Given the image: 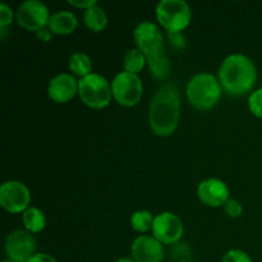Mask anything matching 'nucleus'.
I'll return each mask as SVG.
<instances>
[{
    "label": "nucleus",
    "mask_w": 262,
    "mask_h": 262,
    "mask_svg": "<svg viewBox=\"0 0 262 262\" xmlns=\"http://www.w3.org/2000/svg\"><path fill=\"white\" fill-rule=\"evenodd\" d=\"M169 38H170V41H171V45L176 46L177 49H181L184 46V38H183V36L181 35V32L179 33L169 32Z\"/></svg>",
    "instance_id": "a878e982"
},
{
    "label": "nucleus",
    "mask_w": 262,
    "mask_h": 262,
    "mask_svg": "<svg viewBox=\"0 0 262 262\" xmlns=\"http://www.w3.org/2000/svg\"><path fill=\"white\" fill-rule=\"evenodd\" d=\"M222 262H252L250 256L241 250H230L223 256Z\"/></svg>",
    "instance_id": "5701e85b"
},
{
    "label": "nucleus",
    "mask_w": 262,
    "mask_h": 262,
    "mask_svg": "<svg viewBox=\"0 0 262 262\" xmlns=\"http://www.w3.org/2000/svg\"><path fill=\"white\" fill-rule=\"evenodd\" d=\"M187 96L192 106L199 110H209L219 101L222 86L214 74H196L187 84Z\"/></svg>",
    "instance_id": "7ed1b4c3"
},
{
    "label": "nucleus",
    "mask_w": 262,
    "mask_h": 262,
    "mask_svg": "<svg viewBox=\"0 0 262 262\" xmlns=\"http://www.w3.org/2000/svg\"><path fill=\"white\" fill-rule=\"evenodd\" d=\"M23 223L28 232L31 233H38L45 228V215L42 211L36 207H28L25 212H23Z\"/></svg>",
    "instance_id": "f3484780"
},
{
    "label": "nucleus",
    "mask_w": 262,
    "mask_h": 262,
    "mask_svg": "<svg viewBox=\"0 0 262 262\" xmlns=\"http://www.w3.org/2000/svg\"><path fill=\"white\" fill-rule=\"evenodd\" d=\"M3 262H15V261H13V260H5V261H3Z\"/></svg>",
    "instance_id": "7c9ffc66"
},
{
    "label": "nucleus",
    "mask_w": 262,
    "mask_h": 262,
    "mask_svg": "<svg viewBox=\"0 0 262 262\" xmlns=\"http://www.w3.org/2000/svg\"><path fill=\"white\" fill-rule=\"evenodd\" d=\"M36 251V242L30 232L15 230L10 233L5 241V252L9 260L15 262H27Z\"/></svg>",
    "instance_id": "9b49d317"
},
{
    "label": "nucleus",
    "mask_w": 262,
    "mask_h": 262,
    "mask_svg": "<svg viewBox=\"0 0 262 262\" xmlns=\"http://www.w3.org/2000/svg\"><path fill=\"white\" fill-rule=\"evenodd\" d=\"M136 45L142 51L146 60L164 54V37L158 26L152 22H142L133 31Z\"/></svg>",
    "instance_id": "0eeeda50"
},
{
    "label": "nucleus",
    "mask_w": 262,
    "mask_h": 262,
    "mask_svg": "<svg viewBox=\"0 0 262 262\" xmlns=\"http://www.w3.org/2000/svg\"><path fill=\"white\" fill-rule=\"evenodd\" d=\"M13 19L12 9L7 4H0V27L4 28L5 26L10 25Z\"/></svg>",
    "instance_id": "393cba45"
},
{
    "label": "nucleus",
    "mask_w": 262,
    "mask_h": 262,
    "mask_svg": "<svg viewBox=\"0 0 262 262\" xmlns=\"http://www.w3.org/2000/svg\"><path fill=\"white\" fill-rule=\"evenodd\" d=\"M49 9L43 3L37 0H27L22 3L17 10L18 25L28 31H40L49 23Z\"/></svg>",
    "instance_id": "1a4fd4ad"
},
{
    "label": "nucleus",
    "mask_w": 262,
    "mask_h": 262,
    "mask_svg": "<svg viewBox=\"0 0 262 262\" xmlns=\"http://www.w3.org/2000/svg\"><path fill=\"white\" fill-rule=\"evenodd\" d=\"M181 99L177 84L165 83L154 95L150 104V127L158 136H170L177 129Z\"/></svg>",
    "instance_id": "f257e3e1"
},
{
    "label": "nucleus",
    "mask_w": 262,
    "mask_h": 262,
    "mask_svg": "<svg viewBox=\"0 0 262 262\" xmlns=\"http://www.w3.org/2000/svg\"><path fill=\"white\" fill-rule=\"evenodd\" d=\"M146 63V56L138 49H130L127 51L124 56V69L125 72L137 74L138 72L142 71L143 66Z\"/></svg>",
    "instance_id": "aec40b11"
},
{
    "label": "nucleus",
    "mask_w": 262,
    "mask_h": 262,
    "mask_svg": "<svg viewBox=\"0 0 262 262\" xmlns=\"http://www.w3.org/2000/svg\"><path fill=\"white\" fill-rule=\"evenodd\" d=\"M183 262H193V261H183Z\"/></svg>",
    "instance_id": "2f4dec72"
},
{
    "label": "nucleus",
    "mask_w": 262,
    "mask_h": 262,
    "mask_svg": "<svg viewBox=\"0 0 262 262\" xmlns=\"http://www.w3.org/2000/svg\"><path fill=\"white\" fill-rule=\"evenodd\" d=\"M69 69L77 76H81V78H83V77L89 76L92 69L91 59L87 54L81 53V51L72 54L71 59H69Z\"/></svg>",
    "instance_id": "a211bd4d"
},
{
    "label": "nucleus",
    "mask_w": 262,
    "mask_h": 262,
    "mask_svg": "<svg viewBox=\"0 0 262 262\" xmlns=\"http://www.w3.org/2000/svg\"><path fill=\"white\" fill-rule=\"evenodd\" d=\"M146 61H147L151 74H152L156 79L168 78L169 74H170V63H169L165 54L155 56V58L147 59Z\"/></svg>",
    "instance_id": "6ab92c4d"
},
{
    "label": "nucleus",
    "mask_w": 262,
    "mask_h": 262,
    "mask_svg": "<svg viewBox=\"0 0 262 262\" xmlns=\"http://www.w3.org/2000/svg\"><path fill=\"white\" fill-rule=\"evenodd\" d=\"M154 219L152 214L147 210H141V211L135 212L130 217V224H132V228L137 232H147L150 228H152L154 224Z\"/></svg>",
    "instance_id": "412c9836"
},
{
    "label": "nucleus",
    "mask_w": 262,
    "mask_h": 262,
    "mask_svg": "<svg viewBox=\"0 0 262 262\" xmlns=\"http://www.w3.org/2000/svg\"><path fill=\"white\" fill-rule=\"evenodd\" d=\"M152 232L160 243L174 245L183 235V224L173 212H161L154 219Z\"/></svg>",
    "instance_id": "9d476101"
},
{
    "label": "nucleus",
    "mask_w": 262,
    "mask_h": 262,
    "mask_svg": "<svg viewBox=\"0 0 262 262\" xmlns=\"http://www.w3.org/2000/svg\"><path fill=\"white\" fill-rule=\"evenodd\" d=\"M199 197L202 204L211 207H219L228 201L229 189L220 179L210 178L200 183Z\"/></svg>",
    "instance_id": "ddd939ff"
},
{
    "label": "nucleus",
    "mask_w": 262,
    "mask_h": 262,
    "mask_svg": "<svg viewBox=\"0 0 262 262\" xmlns=\"http://www.w3.org/2000/svg\"><path fill=\"white\" fill-rule=\"evenodd\" d=\"M78 82L72 74L61 73L54 77L48 87V95L55 102H67L76 95Z\"/></svg>",
    "instance_id": "4468645a"
},
{
    "label": "nucleus",
    "mask_w": 262,
    "mask_h": 262,
    "mask_svg": "<svg viewBox=\"0 0 262 262\" xmlns=\"http://www.w3.org/2000/svg\"><path fill=\"white\" fill-rule=\"evenodd\" d=\"M83 19L87 27H89L90 30L95 31V32H100V31L104 30L107 25L106 13H105V10L97 4H94L92 7L87 8V9L84 10Z\"/></svg>",
    "instance_id": "dca6fc26"
},
{
    "label": "nucleus",
    "mask_w": 262,
    "mask_h": 262,
    "mask_svg": "<svg viewBox=\"0 0 262 262\" xmlns=\"http://www.w3.org/2000/svg\"><path fill=\"white\" fill-rule=\"evenodd\" d=\"M257 78L253 61L242 54H233L223 60L219 68L220 84L232 95H243L250 91Z\"/></svg>",
    "instance_id": "f03ea898"
},
{
    "label": "nucleus",
    "mask_w": 262,
    "mask_h": 262,
    "mask_svg": "<svg viewBox=\"0 0 262 262\" xmlns=\"http://www.w3.org/2000/svg\"><path fill=\"white\" fill-rule=\"evenodd\" d=\"M37 37L40 38L41 41H45V42H48L49 40H50V35H51V31L48 30V28H41L40 31H37Z\"/></svg>",
    "instance_id": "c85d7f7f"
},
{
    "label": "nucleus",
    "mask_w": 262,
    "mask_h": 262,
    "mask_svg": "<svg viewBox=\"0 0 262 262\" xmlns=\"http://www.w3.org/2000/svg\"><path fill=\"white\" fill-rule=\"evenodd\" d=\"M115 262H136V261H133L132 258H120V260H118Z\"/></svg>",
    "instance_id": "c756f323"
},
{
    "label": "nucleus",
    "mask_w": 262,
    "mask_h": 262,
    "mask_svg": "<svg viewBox=\"0 0 262 262\" xmlns=\"http://www.w3.org/2000/svg\"><path fill=\"white\" fill-rule=\"evenodd\" d=\"M27 262H58L53 256L48 255V253H36Z\"/></svg>",
    "instance_id": "bb28decb"
},
{
    "label": "nucleus",
    "mask_w": 262,
    "mask_h": 262,
    "mask_svg": "<svg viewBox=\"0 0 262 262\" xmlns=\"http://www.w3.org/2000/svg\"><path fill=\"white\" fill-rule=\"evenodd\" d=\"M156 17L169 32L179 33L191 22V9L183 0H161L156 7Z\"/></svg>",
    "instance_id": "20e7f679"
},
{
    "label": "nucleus",
    "mask_w": 262,
    "mask_h": 262,
    "mask_svg": "<svg viewBox=\"0 0 262 262\" xmlns=\"http://www.w3.org/2000/svg\"><path fill=\"white\" fill-rule=\"evenodd\" d=\"M130 255L136 262H161L164 260V248L155 237L141 235L133 241Z\"/></svg>",
    "instance_id": "f8f14e48"
},
{
    "label": "nucleus",
    "mask_w": 262,
    "mask_h": 262,
    "mask_svg": "<svg viewBox=\"0 0 262 262\" xmlns=\"http://www.w3.org/2000/svg\"><path fill=\"white\" fill-rule=\"evenodd\" d=\"M68 3L71 5H73V7L84 8V9L92 7L94 4H96V2H95V0H86V2H78V0H68Z\"/></svg>",
    "instance_id": "cd10ccee"
},
{
    "label": "nucleus",
    "mask_w": 262,
    "mask_h": 262,
    "mask_svg": "<svg viewBox=\"0 0 262 262\" xmlns=\"http://www.w3.org/2000/svg\"><path fill=\"white\" fill-rule=\"evenodd\" d=\"M224 211L228 216L238 217L242 215L243 207L241 202H238L237 200H228L224 204Z\"/></svg>",
    "instance_id": "b1692460"
},
{
    "label": "nucleus",
    "mask_w": 262,
    "mask_h": 262,
    "mask_svg": "<svg viewBox=\"0 0 262 262\" xmlns=\"http://www.w3.org/2000/svg\"><path fill=\"white\" fill-rule=\"evenodd\" d=\"M31 201V193L27 187L17 181L5 182L0 187V205L7 211L17 214L26 211Z\"/></svg>",
    "instance_id": "6e6552de"
},
{
    "label": "nucleus",
    "mask_w": 262,
    "mask_h": 262,
    "mask_svg": "<svg viewBox=\"0 0 262 262\" xmlns=\"http://www.w3.org/2000/svg\"><path fill=\"white\" fill-rule=\"evenodd\" d=\"M142 82L137 74L120 72L113 79V96L123 106H135L138 104L142 97Z\"/></svg>",
    "instance_id": "423d86ee"
},
{
    "label": "nucleus",
    "mask_w": 262,
    "mask_h": 262,
    "mask_svg": "<svg viewBox=\"0 0 262 262\" xmlns=\"http://www.w3.org/2000/svg\"><path fill=\"white\" fill-rule=\"evenodd\" d=\"M78 20H77L76 15L72 12H67V10H60V12L54 13L50 15L49 19V30L55 35H68L76 30Z\"/></svg>",
    "instance_id": "2eb2a0df"
},
{
    "label": "nucleus",
    "mask_w": 262,
    "mask_h": 262,
    "mask_svg": "<svg viewBox=\"0 0 262 262\" xmlns=\"http://www.w3.org/2000/svg\"><path fill=\"white\" fill-rule=\"evenodd\" d=\"M248 105L250 109L256 117L262 118V89L257 90V91L252 92V95L248 99Z\"/></svg>",
    "instance_id": "4be33fe9"
},
{
    "label": "nucleus",
    "mask_w": 262,
    "mask_h": 262,
    "mask_svg": "<svg viewBox=\"0 0 262 262\" xmlns=\"http://www.w3.org/2000/svg\"><path fill=\"white\" fill-rule=\"evenodd\" d=\"M112 87L106 78L96 73H90L78 81V94L82 101L94 109L107 106L112 99Z\"/></svg>",
    "instance_id": "39448f33"
}]
</instances>
